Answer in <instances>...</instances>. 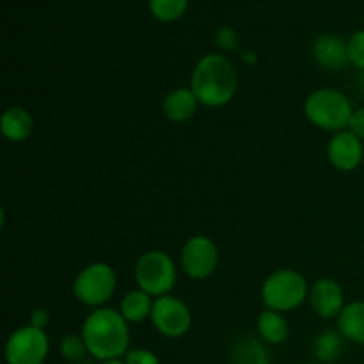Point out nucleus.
<instances>
[{
  "label": "nucleus",
  "mask_w": 364,
  "mask_h": 364,
  "mask_svg": "<svg viewBox=\"0 0 364 364\" xmlns=\"http://www.w3.org/2000/svg\"><path fill=\"white\" fill-rule=\"evenodd\" d=\"M348 130L364 142V107H359V109L354 110L350 123H348Z\"/></svg>",
  "instance_id": "nucleus-25"
},
{
  "label": "nucleus",
  "mask_w": 364,
  "mask_h": 364,
  "mask_svg": "<svg viewBox=\"0 0 364 364\" xmlns=\"http://www.w3.org/2000/svg\"><path fill=\"white\" fill-rule=\"evenodd\" d=\"M231 364H270V358L262 341L245 338L233 348Z\"/></svg>",
  "instance_id": "nucleus-19"
},
{
  "label": "nucleus",
  "mask_w": 364,
  "mask_h": 364,
  "mask_svg": "<svg viewBox=\"0 0 364 364\" xmlns=\"http://www.w3.org/2000/svg\"><path fill=\"white\" fill-rule=\"evenodd\" d=\"M117 276L109 263L96 262L84 267L73 281V295L89 308H103L114 297Z\"/></svg>",
  "instance_id": "nucleus-6"
},
{
  "label": "nucleus",
  "mask_w": 364,
  "mask_h": 364,
  "mask_svg": "<svg viewBox=\"0 0 364 364\" xmlns=\"http://www.w3.org/2000/svg\"><path fill=\"white\" fill-rule=\"evenodd\" d=\"M180 262L191 279H206L219 265V249L206 235H194L181 247Z\"/></svg>",
  "instance_id": "nucleus-8"
},
{
  "label": "nucleus",
  "mask_w": 364,
  "mask_h": 364,
  "mask_svg": "<svg viewBox=\"0 0 364 364\" xmlns=\"http://www.w3.org/2000/svg\"><path fill=\"white\" fill-rule=\"evenodd\" d=\"M256 327H258L259 338L269 345H281L288 338V322L283 313L267 309L258 316Z\"/></svg>",
  "instance_id": "nucleus-17"
},
{
  "label": "nucleus",
  "mask_w": 364,
  "mask_h": 364,
  "mask_svg": "<svg viewBox=\"0 0 364 364\" xmlns=\"http://www.w3.org/2000/svg\"><path fill=\"white\" fill-rule=\"evenodd\" d=\"M188 0H149L151 14L160 21H174L185 13Z\"/></svg>",
  "instance_id": "nucleus-20"
},
{
  "label": "nucleus",
  "mask_w": 364,
  "mask_h": 364,
  "mask_svg": "<svg viewBox=\"0 0 364 364\" xmlns=\"http://www.w3.org/2000/svg\"><path fill=\"white\" fill-rule=\"evenodd\" d=\"M309 304H311L313 311L320 316V318H338L340 313L343 311L345 304V291L340 283L329 277H322L313 287L309 288Z\"/></svg>",
  "instance_id": "nucleus-11"
},
{
  "label": "nucleus",
  "mask_w": 364,
  "mask_h": 364,
  "mask_svg": "<svg viewBox=\"0 0 364 364\" xmlns=\"http://www.w3.org/2000/svg\"><path fill=\"white\" fill-rule=\"evenodd\" d=\"M151 295H148L146 291H142L141 288L137 290H132L121 299L119 304V313L123 315V318L128 323H141L144 320L151 318L153 311V302Z\"/></svg>",
  "instance_id": "nucleus-16"
},
{
  "label": "nucleus",
  "mask_w": 364,
  "mask_h": 364,
  "mask_svg": "<svg viewBox=\"0 0 364 364\" xmlns=\"http://www.w3.org/2000/svg\"><path fill=\"white\" fill-rule=\"evenodd\" d=\"M345 350V338L340 331L327 329L318 334L313 343V354L320 364H331L341 358Z\"/></svg>",
  "instance_id": "nucleus-18"
},
{
  "label": "nucleus",
  "mask_w": 364,
  "mask_h": 364,
  "mask_svg": "<svg viewBox=\"0 0 364 364\" xmlns=\"http://www.w3.org/2000/svg\"><path fill=\"white\" fill-rule=\"evenodd\" d=\"M354 110L345 92L331 87L316 89L304 102V114L309 123L333 134L348 130Z\"/></svg>",
  "instance_id": "nucleus-3"
},
{
  "label": "nucleus",
  "mask_w": 364,
  "mask_h": 364,
  "mask_svg": "<svg viewBox=\"0 0 364 364\" xmlns=\"http://www.w3.org/2000/svg\"><path fill=\"white\" fill-rule=\"evenodd\" d=\"M80 336L84 338L89 354L100 361L124 358L130 347L128 322L112 308H98L89 313Z\"/></svg>",
  "instance_id": "nucleus-1"
},
{
  "label": "nucleus",
  "mask_w": 364,
  "mask_h": 364,
  "mask_svg": "<svg viewBox=\"0 0 364 364\" xmlns=\"http://www.w3.org/2000/svg\"><path fill=\"white\" fill-rule=\"evenodd\" d=\"M60 354H63L64 359H68L71 363L82 361L84 355L89 354L84 338L77 336V334H68V336H64L63 341H60Z\"/></svg>",
  "instance_id": "nucleus-21"
},
{
  "label": "nucleus",
  "mask_w": 364,
  "mask_h": 364,
  "mask_svg": "<svg viewBox=\"0 0 364 364\" xmlns=\"http://www.w3.org/2000/svg\"><path fill=\"white\" fill-rule=\"evenodd\" d=\"M102 364H124L123 359H112V361H103Z\"/></svg>",
  "instance_id": "nucleus-28"
},
{
  "label": "nucleus",
  "mask_w": 364,
  "mask_h": 364,
  "mask_svg": "<svg viewBox=\"0 0 364 364\" xmlns=\"http://www.w3.org/2000/svg\"><path fill=\"white\" fill-rule=\"evenodd\" d=\"M309 297V284L301 272L281 269L270 274L262 287V299L267 309L277 313L294 311Z\"/></svg>",
  "instance_id": "nucleus-4"
},
{
  "label": "nucleus",
  "mask_w": 364,
  "mask_h": 364,
  "mask_svg": "<svg viewBox=\"0 0 364 364\" xmlns=\"http://www.w3.org/2000/svg\"><path fill=\"white\" fill-rule=\"evenodd\" d=\"M191 89L199 103L210 109L228 105L238 89V75L233 63L220 53H208L192 71Z\"/></svg>",
  "instance_id": "nucleus-2"
},
{
  "label": "nucleus",
  "mask_w": 364,
  "mask_h": 364,
  "mask_svg": "<svg viewBox=\"0 0 364 364\" xmlns=\"http://www.w3.org/2000/svg\"><path fill=\"white\" fill-rule=\"evenodd\" d=\"M244 59L247 60L249 64H255L256 60H258V57H256V53H251V52H247V53H245V55H244Z\"/></svg>",
  "instance_id": "nucleus-27"
},
{
  "label": "nucleus",
  "mask_w": 364,
  "mask_h": 364,
  "mask_svg": "<svg viewBox=\"0 0 364 364\" xmlns=\"http://www.w3.org/2000/svg\"><path fill=\"white\" fill-rule=\"evenodd\" d=\"M201 105L198 96L194 95L192 89L178 87L173 89L169 95L164 100V116L171 121V123H187L198 112V107Z\"/></svg>",
  "instance_id": "nucleus-13"
},
{
  "label": "nucleus",
  "mask_w": 364,
  "mask_h": 364,
  "mask_svg": "<svg viewBox=\"0 0 364 364\" xmlns=\"http://www.w3.org/2000/svg\"><path fill=\"white\" fill-rule=\"evenodd\" d=\"M123 361L124 364H160V359L156 358L155 352L148 350V348H134V350H128Z\"/></svg>",
  "instance_id": "nucleus-23"
},
{
  "label": "nucleus",
  "mask_w": 364,
  "mask_h": 364,
  "mask_svg": "<svg viewBox=\"0 0 364 364\" xmlns=\"http://www.w3.org/2000/svg\"><path fill=\"white\" fill-rule=\"evenodd\" d=\"M2 135L11 142H23L34 130V119L23 107H9L2 114Z\"/></svg>",
  "instance_id": "nucleus-14"
},
{
  "label": "nucleus",
  "mask_w": 364,
  "mask_h": 364,
  "mask_svg": "<svg viewBox=\"0 0 364 364\" xmlns=\"http://www.w3.org/2000/svg\"><path fill=\"white\" fill-rule=\"evenodd\" d=\"M304 364H320V363H304Z\"/></svg>",
  "instance_id": "nucleus-29"
},
{
  "label": "nucleus",
  "mask_w": 364,
  "mask_h": 364,
  "mask_svg": "<svg viewBox=\"0 0 364 364\" xmlns=\"http://www.w3.org/2000/svg\"><path fill=\"white\" fill-rule=\"evenodd\" d=\"M215 43L219 45V48L226 50V52H231L238 46V38L237 32L231 27H223L215 36Z\"/></svg>",
  "instance_id": "nucleus-24"
},
{
  "label": "nucleus",
  "mask_w": 364,
  "mask_h": 364,
  "mask_svg": "<svg viewBox=\"0 0 364 364\" xmlns=\"http://www.w3.org/2000/svg\"><path fill=\"white\" fill-rule=\"evenodd\" d=\"M151 322L162 336L181 338L191 331L192 313L181 299L164 295L153 302Z\"/></svg>",
  "instance_id": "nucleus-9"
},
{
  "label": "nucleus",
  "mask_w": 364,
  "mask_h": 364,
  "mask_svg": "<svg viewBox=\"0 0 364 364\" xmlns=\"http://www.w3.org/2000/svg\"><path fill=\"white\" fill-rule=\"evenodd\" d=\"M336 326L345 340L364 347V301H355L345 306L336 318Z\"/></svg>",
  "instance_id": "nucleus-15"
},
{
  "label": "nucleus",
  "mask_w": 364,
  "mask_h": 364,
  "mask_svg": "<svg viewBox=\"0 0 364 364\" xmlns=\"http://www.w3.org/2000/svg\"><path fill=\"white\" fill-rule=\"evenodd\" d=\"M178 279V270L173 258L164 251L144 252L135 263V283L151 297L169 295Z\"/></svg>",
  "instance_id": "nucleus-5"
},
{
  "label": "nucleus",
  "mask_w": 364,
  "mask_h": 364,
  "mask_svg": "<svg viewBox=\"0 0 364 364\" xmlns=\"http://www.w3.org/2000/svg\"><path fill=\"white\" fill-rule=\"evenodd\" d=\"M31 326L36 327V329L45 331L50 323V313L46 311L45 308H38L31 313Z\"/></svg>",
  "instance_id": "nucleus-26"
},
{
  "label": "nucleus",
  "mask_w": 364,
  "mask_h": 364,
  "mask_svg": "<svg viewBox=\"0 0 364 364\" xmlns=\"http://www.w3.org/2000/svg\"><path fill=\"white\" fill-rule=\"evenodd\" d=\"M348 57L350 64L364 71V31H358L348 39Z\"/></svg>",
  "instance_id": "nucleus-22"
},
{
  "label": "nucleus",
  "mask_w": 364,
  "mask_h": 364,
  "mask_svg": "<svg viewBox=\"0 0 364 364\" xmlns=\"http://www.w3.org/2000/svg\"><path fill=\"white\" fill-rule=\"evenodd\" d=\"M327 159L334 169L341 171V173H352L363 164V141L355 137L350 130L338 132L327 144Z\"/></svg>",
  "instance_id": "nucleus-10"
},
{
  "label": "nucleus",
  "mask_w": 364,
  "mask_h": 364,
  "mask_svg": "<svg viewBox=\"0 0 364 364\" xmlns=\"http://www.w3.org/2000/svg\"><path fill=\"white\" fill-rule=\"evenodd\" d=\"M48 352L50 341L46 333L32 326H23L11 333L4 348L7 364H43Z\"/></svg>",
  "instance_id": "nucleus-7"
},
{
  "label": "nucleus",
  "mask_w": 364,
  "mask_h": 364,
  "mask_svg": "<svg viewBox=\"0 0 364 364\" xmlns=\"http://www.w3.org/2000/svg\"><path fill=\"white\" fill-rule=\"evenodd\" d=\"M313 57L316 63L329 71H341L350 64L348 41L336 34H323L313 43Z\"/></svg>",
  "instance_id": "nucleus-12"
}]
</instances>
